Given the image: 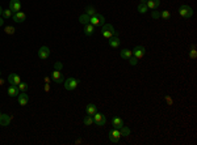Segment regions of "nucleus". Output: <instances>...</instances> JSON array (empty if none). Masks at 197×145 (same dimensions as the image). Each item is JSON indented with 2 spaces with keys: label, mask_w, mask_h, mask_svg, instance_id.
<instances>
[{
  "label": "nucleus",
  "mask_w": 197,
  "mask_h": 145,
  "mask_svg": "<svg viewBox=\"0 0 197 145\" xmlns=\"http://www.w3.org/2000/svg\"><path fill=\"white\" fill-rule=\"evenodd\" d=\"M101 34L105 39H109V38H112L113 35H118V31L114 30L113 25H110V24H104L102 29H101Z\"/></svg>",
  "instance_id": "obj_1"
},
{
  "label": "nucleus",
  "mask_w": 197,
  "mask_h": 145,
  "mask_svg": "<svg viewBox=\"0 0 197 145\" xmlns=\"http://www.w3.org/2000/svg\"><path fill=\"white\" fill-rule=\"evenodd\" d=\"M63 85H65L66 90H75L79 86V80L78 78H74V77H68L63 82Z\"/></svg>",
  "instance_id": "obj_2"
},
{
  "label": "nucleus",
  "mask_w": 197,
  "mask_h": 145,
  "mask_svg": "<svg viewBox=\"0 0 197 145\" xmlns=\"http://www.w3.org/2000/svg\"><path fill=\"white\" fill-rule=\"evenodd\" d=\"M179 14L185 20H188V18H191L192 16H193V9L189 5H181L179 8Z\"/></svg>",
  "instance_id": "obj_3"
},
{
  "label": "nucleus",
  "mask_w": 197,
  "mask_h": 145,
  "mask_svg": "<svg viewBox=\"0 0 197 145\" xmlns=\"http://www.w3.org/2000/svg\"><path fill=\"white\" fill-rule=\"evenodd\" d=\"M89 24H92V25L96 27V26H102L105 24V18L104 16L101 14H95V16H91V20H89Z\"/></svg>",
  "instance_id": "obj_4"
},
{
  "label": "nucleus",
  "mask_w": 197,
  "mask_h": 145,
  "mask_svg": "<svg viewBox=\"0 0 197 145\" xmlns=\"http://www.w3.org/2000/svg\"><path fill=\"white\" fill-rule=\"evenodd\" d=\"M121 133H120V129H117V128H113L112 131H109V140L112 141L113 144H117L118 141H120L121 139Z\"/></svg>",
  "instance_id": "obj_5"
},
{
  "label": "nucleus",
  "mask_w": 197,
  "mask_h": 145,
  "mask_svg": "<svg viewBox=\"0 0 197 145\" xmlns=\"http://www.w3.org/2000/svg\"><path fill=\"white\" fill-rule=\"evenodd\" d=\"M145 54H146V50H145L143 46H135V47H134V50H133V56H135L138 60L143 58Z\"/></svg>",
  "instance_id": "obj_6"
},
{
  "label": "nucleus",
  "mask_w": 197,
  "mask_h": 145,
  "mask_svg": "<svg viewBox=\"0 0 197 145\" xmlns=\"http://www.w3.org/2000/svg\"><path fill=\"white\" fill-rule=\"evenodd\" d=\"M49 56H50V49L47 46H42L41 49L38 50V58L45 60V59H47Z\"/></svg>",
  "instance_id": "obj_7"
},
{
  "label": "nucleus",
  "mask_w": 197,
  "mask_h": 145,
  "mask_svg": "<svg viewBox=\"0 0 197 145\" xmlns=\"http://www.w3.org/2000/svg\"><path fill=\"white\" fill-rule=\"evenodd\" d=\"M12 18H13V21H15V22L20 24V22H24V21L26 20V14L24 13V12L18 11V12H16V13L12 14Z\"/></svg>",
  "instance_id": "obj_8"
},
{
  "label": "nucleus",
  "mask_w": 197,
  "mask_h": 145,
  "mask_svg": "<svg viewBox=\"0 0 197 145\" xmlns=\"http://www.w3.org/2000/svg\"><path fill=\"white\" fill-rule=\"evenodd\" d=\"M92 118H93V123H95V124H97V125H104V124H105V121H106L105 116L102 115V114H100V112H96Z\"/></svg>",
  "instance_id": "obj_9"
},
{
  "label": "nucleus",
  "mask_w": 197,
  "mask_h": 145,
  "mask_svg": "<svg viewBox=\"0 0 197 145\" xmlns=\"http://www.w3.org/2000/svg\"><path fill=\"white\" fill-rule=\"evenodd\" d=\"M8 82H9L11 85H16V86H17L20 82H21V78H20V76L17 73H11L9 76H8Z\"/></svg>",
  "instance_id": "obj_10"
},
{
  "label": "nucleus",
  "mask_w": 197,
  "mask_h": 145,
  "mask_svg": "<svg viewBox=\"0 0 197 145\" xmlns=\"http://www.w3.org/2000/svg\"><path fill=\"white\" fill-rule=\"evenodd\" d=\"M9 9L13 12V13L21 11V3H20V0H11L9 2Z\"/></svg>",
  "instance_id": "obj_11"
},
{
  "label": "nucleus",
  "mask_w": 197,
  "mask_h": 145,
  "mask_svg": "<svg viewBox=\"0 0 197 145\" xmlns=\"http://www.w3.org/2000/svg\"><path fill=\"white\" fill-rule=\"evenodd\" d=\"M17 98H18V103L21 105V106L28 105V101H29V96H28L25 92H20L18 96H17Z\"/></svg>",
  "instance_id": "obj_12"
},
{
  "label": "nucleus",
  "mask_w": 197,
  "mask_h": 145,
  "mask_svg": "<svg viewBox=\"0 0 197 145\" xmlns=\"http://www.w3.org/2000/svg\"><path fill=\"white\" fill-rule=\"evenodd\" d=\"M51 78H53L54 82H57V84H62L63 82V77H62V73L61 71H53V73H51Z\"/></svg>",
  "instance_id": "obj_13"
},
{
  "label": "nucleus",
  "mask_w": 197,
  "mask_h": 145,
  "mask_svg": "<svg viewBox=\"0 0 197 145\" xmlns=\"http://www.w3.org/2000/svg\"><path fill=\"white\" fill-rule=\"evenodd\" d=\"M108 41H109V42H108V43H109V46H110V47H113V49H117V47L121 45L118 35H113V37H112V38H109Z\"/></svg>",
  "instance_id": "obj_14"
},
{
  "label": "nucleus",
  "mask_w": 197,
  "mask_h": 145,
  "mask_svg": "<svg viewBox=\"0 0 197 145\" xmlns=\"http://www.w3.org/2000/svg\"><path fill=\"white\" fill-rule=\"evenodd\" d=\"M85 112H87V115L93 116L97 112V107H96V105H93V103H88V105H87V107H85Z\"/></svg>",
  "instance_id": "obj_15"
},
{
  "label": "nucleus",
  "mask_w": 197,
  "mask_h": 145,
  "mask_svg": "<svg viewBox=\"0 0 197 145\" xmlns=\"http://www.w3.org/2000/svg\"><path fill=\"white\" fill-rule=\"evenodd\" d=\"M146 5H147L149 9H158V7L160 5V0H147V3H146Z\"/></svg>",
  "instance_id": "obj_16"
},
{
  "label": "nucleus",
  "mask_w": 197,
  "mask_h": 145,
  "mask_svg": "<svg viewBox=\"0 0 197 145\" xmlns=\"http://www.w3.org/2000/svg\"><path fill=\"white\" fill-rule=\"evenodd\" d=\"M112 124H113V127L117 128V129H120L122 125H125L124 124V120H122L121 118H118V116H114L113 118V119H112Z\"/></svg>",
  "instance_id": "obj_17"
},
{
  "label": "nucleus",
  "mask_w": 197,
  "mask_h": 145,
  "mask_svg": "<svg viewBox=\"0 0 197 145\" xmlns=\"http://www.w3.org/2000/svg\"><path fill=\"white\" fill-rule=\"evenodd\" d=\"M9 123H11V116L7 115V114H2V116H0V125L7 127Z\"/></svg>",
  "instance_id": "obj_18"
},
{
  "label": "nucleus",
  "mask_w": 197,
  "mask_h": 145,
  "mask_svg": "<svg viewBox=\"0 0 197 145\" xmlns=\"http://www.w3.org/2000/svg\"><path fill=\"white\" fill-rule=\"evenodd\" d=\"M18 93H20V90L16 85H11L8 88V96L9 97H16V96H18Z\"/></svg>",
  "instance_id": "obj_19"
},
{
  "label": "nucleus",
  "mask_w": 197,
  "mask_h": 145,
  "mask_svg": "<svg viewBox=\"0 0 197 145\" xmlns=\"http://www.w3.org/2000/svg\"><path fill=\"white\" fill-rule=\"evenodd\" d=\"M89 20H91V16H88L87 13H83V14H80V17H79V22L83 24V25H88Z\"/></svg>",
  "instance_id": "obj_20"
},
{
  "label": "nucleus",
  "mask_w": 197,
  "mask_h": 145,
  "mask_svg": "<svg viewBox=\"0 0 197 145\" xmlns=\"http://www.w3.org/2000/svg\"><path fill=\"white\" fill-rule=\"evenodd\" d=\"M130 56H133V51H132V50L124 49V50L121 51V58H122V59H126V60H128Z\"/></svg>",
  "instance_id": "obj_21"
},
{
  "label": "nucleus",
  "mask_w": 197,
  "mask_h": 145,
  "mask_svg": "<svg viewBox=\"0 0 197 145\" xmlns=\"http://www.w3.org/2000/svg\"><path fill=\"white\" fill-rule=\"evenodd\" d=\"M95 31V26L92 24H88V25H84V34L85 35H91Z\"/></svg>",
  "instance_id": "obj_22"
},
{
  "label": "nucleus",
  "mask_w": 197,
  "mask_h": 145,
  "mask_svg": "<svg viewBox=\"0 0 197 145\" xmlns=\"http://www.w3.org/2000/svg\"><path fill=\"white\" fill-rule=\"evenodd\" d=\"M120 133H121V136L122 137H126V136H129L130 135V129L126 127V125H122V127L120 128Z\"/></svg>",
  "instance_id": "obj_23"
},
{
  "label": "nucleus",
  "mask_w": 197,
  "mask_h": 145,
  "mask_svg": "<svg viewBox=\"0 0 197 145\" xmlns=\"http://www.w3.org/2000/svg\"><path fill=\"white\" fill-rule=\"evenodd\" d=\"M147 5H146V4H143V3H139L138 4V12H139V13H146V12H147Z\"/></svg>",
  "instance_id": "obj_24"
},
{
  "label": "nucleus",
  "mask_w": 197,
  "mask_h": 145,
  "mask_svg": "<svg viewBox=\"0 0 197 145\" xmlns=\"http://www.w3.org/2000/svg\"><path fill=\"white\" fill-rule=\"evenodd\" d=\"M85 13L88 14V16H95V14H97V11L93 7H87V9H85Z\"/></svg>",
  "instance_id": "obj_25"
},
{
  "label": "nucleus",
  "mask_w": 197,
  "mask_h": 145,
  "mask_svg": "<svg viewBox=\"0 0 197 145\" xmlns=\"http://www.w3.org/2000/svg\"><path fill=\"white\" fill-rule=\"evenodd\" d=\"M17 88H18V90H20V92H26V90H28V88H29V86H28V84H26V82H20V84L17 85Z\"/></svg>",
  "instance_id": "obj_26"
},
{
  "label": "nucleus",
  "mask_w": 197,
  "mask_h": 145,
  "mask_svg": "<svg viewBox=\"0 0 197 145\" xmlns=\"http://www.w3.org/2000/svg\"><path fill=\"white\" fill-rule=\"evenodd\" d=\"M83 121H84V124L85 125H91L93 123V118L91 116V115H85L84 116V119H83Z\"/></svg>",
  "instance_id": "obj_27"
},
{
  "label": "nucleus",
  "mask_w": 197,
  "mask_h": 145,
  "mask_svg": "<svg viewBox=\"0 0 197 145\" xmlns=\"http://www.w3.org/2000/svg\"><path fill=\"white\" fill-rule=\"evenodd\" d=\"M12 14H13V12H12L9 8H8V9H4V11H3V17H4V18H11Z\"/></svg>",
  "instance_id": "obj_28"
},
{
  "label": "nucleus",
  "mask_w": 197,
  "mask_h": 145,
  "mask_svg": "<svg viewBox=\"0 0 197 145\" xmlns=\"http://www.w3.org/2000/svg\"><path fill=\"white\" fill-rule=\"evenodd\" d=\"M160 17L163 20H165V21H168L169 17H171V13H169L168 11H163V12H160Z\"/></svg>",
  "instance_id": "obj_29"
},
{
  "label": "nucleus",
  "mask_w": 197,
  "mask_h": 145,
  "mask_svg": "<svg viewBox=\"0 0 197 145\" xmlns=\"http://www.w3.org/2000/svg\"><path fill=\"white\" fill-rule=\"evenodd\" d=\"M15 31H16V29H15L13 26H5V34H8V35H13Z\"/></svg>",
  "instance_id": "obj_30"
},
{
  "label": "nucleus",
  "mask_w": 197,
  "mask_h": 145,
  "mask_svg": "<svg viewBox=\"0 0 197 145\" xmlns=\"http://www.w3.org/2000/svg\"><path fill=\"white\" fill-rule=\"evenodd\" d=\"M151 18H154V20L160 18V12H159V11H156V9H154V11L151 12Z\"/></svg>",
  "instance_id": "obj_31"
},
{
  "label": "nucleus",
  "mask_w": 197,
  "mask_h": 145,
  "mask_svg": "<svg viewBox=\"0 0 197 145\" xmlns=\"http://www.w3.org/2000/svg\"><path fill=\"white\" fill-rule=\"evenodd\" d=\"M128 60H129V64L130 65H137V63H138V59L135 56H130Z\"/></svg>",
  "instance_id": "obj_32"
},
{
  "label": "nucleus",
  "mask_w": 197,
  "mask_h": 145,
  "mask_svg": "<svg viewBox=\"0 0 197 145\" xmlns=\"http://www.w3.org/2000/svg\"><path fill=\"white\" fill-rule=\"evenodd\" d=\"M62 68H63V64H62L61 61H55L54 63V69L55 71H61Z\"/></svg>",
  "instance_id": "obj_33"
},
{
  "label": "nucleus",
  "mask_w": 197,
  "mask_h": 145,
  "mask_svg": "<svg viewBox=\"0 0 197 145\" xmlns=\"http://www.w3.org/2000/svg\"><path fill=\"white\" fill-rule=\"evenodd\" d=\"M189 58H191V59H196L197 58V51H196V49H192L191 51H189Z\"/></svg>",
  "instance_id": "obj_34"
},
{
  "label": "nucleus",
  "mask_w": 197,
  "mask_h": 145,
  "mask_svg": "<svg viewBox=\"0 0 197 145\" xmlns=\"http://www.w3.org/2000/svg\"><path fill=\"white\" fill-rule=\"evenodd\" d=\"M165 101H167V103H168V105H172V99H171V97H168V96H167V97H165Z\"/></svg>",
  "instance_id": "obj_35"
},
{
  "label": "nucleus",
  "mask_w": 197,
  "mask_h": 145,
  "mask_svg": "<svg viewBox=\"0 0 197 145\" xmlns=\"http://www.w3.org/2000/svg\"><path fill=\"white\" fill-rule=\"evenodd\" d=\"M45 92H50V84H45Z\"/></svg>",
  "instance_id": "obj_36"
},
{
  "label": "nucleus",
  "mask_w": 197,
  "mask_h": 145,
  "mask_svg": "<svg viewBox=\"0 0 197 145\" xmlns=\"http://www.w3.org/2000/svg\"><path fill=\"white\" fill-rule=\"evenodd\" d=\"M51 80H50V77H45V84H50Z\"/></svg>",
  "instance_id": "obj_37"
},
{
  "label": "nucleus",
  "mask_w": 197,
  "mask_h": 145,
  "mask_svg": "<svg viewBox=\"0 0 197 145\" xmlns=\"http://www.w3.org/2000/svg\"><path fill=\"white\" fill-rule=\"evenodd\" d=\"M4 25V20L2 18V16H0V26H3Z\"/></svg>",
  "instance_id": "obj_38"
},
{
  "label": "nucleus",
  "mask_w": 197,
  "mask_h": 145,
  "mask_svg": "<svg viewBox=\"0 0 197 145\" xmlns=\"http://www.w3.org/2000/svg\"><path fill=\"white\" fill-rule=\"evenodd\" d=\"M3 11H4V9H3V8H2V7H0V16H2V14H3Z\"/></svg>",
  "instance_id": "obj_39"
},
{
  "label": "nucleus",
  "mask_w": 197,
  "mask_h": 145,
  "mask_svg": "<svg viewBox=\"0 0 197 145\" xmlns=\"http://www.w3.org/2000/svg\"><path fill=\"white\" fill-rule=\"evenodd\" d=\"M139 3H143V4H146V3H147V0H141Z\"/></svg>",
  "instance_id": "obj_40"
},
{
  "label": "nucleus",
  "mask_w": 197,
  "mask_h": 145,
  "mask_svg": "<svg viewBox=\"0 0 197 145\" xmlns=\"http://www.w3.org/2000/svg\"><path fill=\"white\" fill-rule=\"evenodd\" d=\"M4 84V80H2V78H0V85H3Z\"/></svg>",
  "instance_id": "obj_41"
},
{
  "label": "nucleus",
  "mask_w": 197,
  "mask_h": 145,
  "mask_svg": "<svg viewBox=\"0 0 197 145\" xmlns=\"http://www.w3.org/2000/svg\"><path fill=\"white\" fill-rule=\"evenodd\" d=\"M0 116H2V112H0Z\"/></svg>",
  "instance_id": "obj_42"
}]
</instances>
